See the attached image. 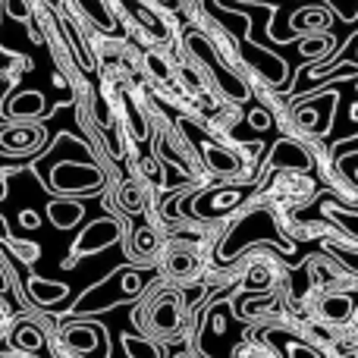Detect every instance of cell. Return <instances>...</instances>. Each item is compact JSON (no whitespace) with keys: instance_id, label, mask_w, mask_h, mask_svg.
<instances>
[{"instance_id":"cell-1","label":"cell","mask_w":358,"mask_h":358,"mask_svg":"<svg viewBox=\"0 0 358 358\" xmlns=\"http://www.w3.org/2000/svg\"><path fill=\"white\" fill-rule=\"evenodd\" d=\"M185 48L192 50V54L198 57V60L208 66V73L214 76V82H217V88H220L223 94H227L229 101H245L248 98V88H245V82L242 79H236L233 76V69H227L223 66V60L217 57V48L208 41V38L201 35V31H189L185 35Z\"/></svg>"},{"instance_id":"cell-2","label":"cell","mask_w":358,"mask_h":358,"mask_svg":"<svg viewBox=\"0 0 358 358\" xmlns=\"http://www.w3.org/2000/svg\"><path fill=\"white\" fill-rule=\"evenodd\" d=\"M101 182H104L101 170L88 167V164H73V161L57 164L54 173H50V185L60 192H94L101 189Z\"/></svg>"},{"instance_id":"cell-3","label":"cell","mask_w":358,"mask_h":358,"mask_svg":"<svg viewBox=\"0 0 358 358\" xmlns=\"http://www.w3.org/2000/svg\"><path fill=\"white\" fill-rule=\"evenodd\" d=\"M145 327H148V334L164 336V340L179 334V299L173 292H161V296L151 299Z\"/></svg>"},{"instance_id":"cell-4","label":"cell","mask_w":358,"mask_h":358,"mask_svg":"<svg viewBox=\"0 0 358 358\" xmlns=\"http://www.w3.org/2000/svg\"><path fill=\"white\" fill-rule=\"evenodd\" d=\"M271 229H273L271 217H267L264 210H252V214L242 217V220L236 223L233 229H229L227 242H223V248H220V258H233L236 248L248 245V242H255V239H264Z\"/></svg>"},{"instance_id":"cell-5","label":"cell","mask_w":358,"mask_h":358,"mask_svg":"<svg viewBox=\"0 0 358 358\" xmlns=\"http://www.w3.org/2000/svg\"><path fill=\"white\" fill-rule=\"evenodd\" d=\"M242 204V189H210V192H201L195 198V214L201 220H214V217H223L229 214L233 208Z\"/></svg>"},{"instance_id":"cell-6","label":"cell","mask_w":358,"mask_h":358,"mask_svg":"<svg viewBox=\"0 0 358 358\" xmlns=\"http://www.w3.org/2000/svg\"><path fill=\"white\" fill-rule=\"evenodd\" d=\"M120 239V227L113 220H98V223H92V227L82 233V239L76 242V255H82V252H98V248H104V245H110V242H117Z\"/></svg>"},{"instance_id":"cell-7","label":"cell","mask_w":358,"mask_h":358,"mask_svg":"<svg viewBox=\"0 0 358 358\" xmlns=\"http://www.w3.org/2000/svg\"><path fill=\"white\" fill-rule=\"evenodd\" d=\"M41 138H44L41 126H13V129L0 132V145H3L6 151H13V155L38 148V145H41Z\"/></svg>"},{"instance_id":"cell-8","label":"cell","mask_w":358,"mask_h":358,"mask_svg":"<svg viewBox=\"0 0 358 358\" xmlns=\"http://www.w3.org/2000/svg\"><path fill=\"white\" fill-rule=\"evenodd\" d=\"M271 164L289 170V173H296V170H311V157L305 155V148L296 142H280L271 155Z\"/></svg>"},{"instance_id":"cell-9","label":"cell","mask_w":358,"mask_h":358,"mask_svg":"<svg viewBox=\"0 0 358 358\" xmlns=\"http://www.w3.org/2000/svg\"><path fill=\"white\" fill-rule=\"evenodd\" d=\"M204 151V164H208L214 173H223V176H233L239 173V157L233 155V151H227L223 145H214V142H204L201 145Z\"/></svg>"},{"instance_id":"cell-10","label":"cell","mask_w":358,"mask_h":358,"mask_svg":"<svg viewBox=\"0 0 358 358\" xmlns=\"http://www.w3.org/2000/svg\"><path fill=\"white\" fill-rule=\"evenodd\" d=\"M98 330L101 327H94V324H73V327L63 330V340L76 352H94L98 349Z\"/></svg>"},{"instance_id":"cell-11","label":"cell","mask_w":358,"mask_h":358,"mask_svg":"<svg viewBox=\"0 0 358 358\" xmlns=\"http://www.w3.org/2000/svg\"><path fill=\"white\" fill-rule=\"evenodd\" d=\"M117 204L126 210V214H142L145 204H148V192L138 179H126L117 192Z\"/></svg>"},{"instance_id":"cell-12","label":"cell","mask_w":358,"mask_h":358,"mask_svg":"<svg viewBox=\"0 0 358 358\" xmlns=\"http://www.w3.org/2000/svg\"><path fill=\"white\" fill-rule=\"evenodd\" d=\"M296 123L308 132H317L324 136L327 132V123H330V107H321V104H302L296 110Z\"/></svg>"},{"instance_id":"cell-13","label":"cell","mask_w":358,"mask_h":358,"mask_svg":"<svg viewBox=\"0 0 358 358\" xmlns=\"http://www.w3.org/2000/svg\"><path fill=\"white\" fill-rule=\"evenodd\" d=\"M129 248H132V255H136V258H151V255H157V248H161V239H157V233L151 227L132 229Z\"/></svg>"},{"instance_id":"cell-14","label":"cell","mask_w":358,"mask_h":358,"mask_svg":"<svg viewBox=\"0 0 358 358\" xmlns=\"http://www.w3.org/2000/svg\"><path fill=\"white\" fill-rule=\"evenodd\" d=\"M13 346L22 349V352H38V349L44 346V334L35 327V324H19L16 330H13Z\"/></svg>"},{"instance_id":"cell-15","label":"cell","mask_w":358,"mask_h":358,"mask_svg":"<svg viewBox=\"0 0 358 358\" xmlns=\"http://www.w3.org/2000/svg\"><path fill=\"white\" fill-rule=\"evenodd\" d=\"M48 214H50V220H54V227L69 229L73 223H79L82 204H76V201H54V204L48 208Z\"/></svg>"},{"instance_id":"cell-16","label":"cell","mask_w":358,"mask_h":358,"mask_svg":"<svg viewBox=\"0 0 358 358\" xmlns=\"http://www.w3.org/2000/svg\"><path fill=\"white\" fill-rule=\"evenodd\" d=\"M167 271L173 273V277H179V280H189L192 273L198 271V255H195V252H189V248H179V252L170 255Z\"/></svg>"},{"instance_id":"cell-17","label":"cell","mask_w":358,"mask_h":358,"mask_svg":"<svg viewBox=\"0 0 358 358\" xmlns=\"http://www.w3.org/2000/svg\"><path fill=\"white\" fill-rule=\"evenodd\" d=\"M255 66L264 69V79L271 82H283L286 76V63L277 54H271V50H255Z\"/></svg>"},{"instance_id":"cell-18","label":"cell","mask_w":358,"mask_h":358,"mask_svg":"<svg viewBox=\"0 0 358 358\" xmlns=\"http://www.w3.org/2000/svg\"><path fill=\"white\" fill-rule=\"evenodd\" d=\"M321 315L327 317V321H346V317L352 315V299L349 296H327L321 302Z\"/></svg>"},{"instance_id":"cell-19","label":"cell","mask_w":358,"mask_h":358,"mask_svg":"<svg viewBox=\"0 0 358 358\" xmlns=\"http://www.w3.org/2000/svg\"><path fill=\"white\" fill-rule=\"evenodd\" d=\"M29 289H31V296L38 299V305H50V302H57V299H63V296L69 292L66 286H60V283H57V286H48L41 277H31Z\"/></svg>"},{"instance_id":"cell-20","label":"cell","mask_w":358,"mask_h":358,"mask_svg":"<svg viewBox=\"0 0 358 358\" xmlns=\"http://www.w3.org/2000/svg\"><path fill=\"white\" fill-rule=\"evenodd\" d=\"M44 110V98L38 92H29L22 98H16V107H10L13 117H35V113Z\"/></svg>"},{"instance_id":"cell-21","label":"cell","mask_w":358,"mask_h":358,"mask_svg":"<svg viewBox=\"0 0 358 358\" xmlns=\"http://www.w3.org/2000/svg\"><path fill=\"white\" fill-rule=\"evenodd\" d=\"M336 167H340V173L349 179V182L358 189V151H349V155H340L336 157Z\"/></svg>"},{"instance_id":"cell-22","label":"cell","mask_w":358,"mask_h":358,"mask_svg":"<svg viewBox=\"0 0 358 358\" xmlns=\"http://www.w3.org/2000/svg\"><path fill=\"white\" fill-rule=\"evenodd\" d=\"M327 22H330V16H327V13H317V10H302L296 19H292V25H296V29H305V25L327 29Z\"/></svg>"},{"instance_id":"cell-23","label":"cell","mask_w":358,"mask_h":358,"mask_svg":"<svg viewBox=\"0 0 358 358\" xmlns=\"http://www.w3.org/2000/svg\"><path fill=\"white\" fill-rule=\"evenodd\" d=\"M273 273H271V267H264V264H258V267H255V271L252 273H248V289H267V286H271L273 283Z\"/></svg>"},{"instance_id":"cell-24","label":"cell","mask_w":358,"mask_h":358,"mask_svg":"<svg viewBox=\"0 0 358 358\" xmlns=\"http://www.w3.org/2000/svg\"><path fill=\"white\" fill-rule=\"evenodd\" d=\"M126 349H129V358H157V349L145 340H136V336L126 340Z\"/></svg>"},{"instance_id":"cell-25","label":"cell","mask_w":358,"mask_h":358,"mask_svg":"<svg viewBox=\"0 0 358 358\" xmlns=\"http://www.w3.org/2000/svg\"><path fill=\"white\" fill-rule=\"evenodd\" d=\"M233 358H273V352L267 346H236Z\"/></svg>"},{"instance_id":"cell-26","label":"cell","mask_w":358,"mask_h":358,"mask_svg":"<svg viewBox=\"0 0 358 358\" xmlns=\"http://www.w3.org/2000/svg\"><path fill=\"white\" fill-rule=\"evenodd\" d=\"M286 349H289V358H324L317 349H311V346H305V343H286Z\"/></svg>"},{"instance_id":"cell-27","label":"cell","mask_w":358,"mask_h":358,"mask_svg":"<svg viewBox=\"0 0 358 358\" xmlns=\"http://www.w3.org/2000/svg\"><path fill=\"white\" fill-rule=\"evenodd\" d=\"M148 69L157 76V79H164V82L170 79V66H167V63H161V57H157V54H148Z\"/></svg>"},{"instance_id":"cell-28","label":"cell","mask_w":358,"mask_h":358,"mask_svg":"<svg viewBox=\"0 0 358 358\" xmlns=\"http://www.w3.org/2000/svg\"><path fill=\"white\" fill-rule=\"evenodd\" d=\"M6 13H10L13 19H29V6H25L22 0H6Z\"/></svg>"},{"instance_id":"cell-29","label":"cell","mask_w":358,"mask_h":358,"mask_svg":"<svg viewBox=\"0 0 358 358\" xmlns=\"http://www.w3.org/2000/svg\"><path fill=\"white\" fill-rule=\"evenodd\" d=\"M343 223V229H349L352 236H358V214H334Z\"/></svg>"},{"instance_id":"cell-30","label":"cell","mask_w":358,"mask_h":358,"mask_svg":"<svg viewBox=\"0 0 358 358\" xmlns=\"http://www.w3.org/2000/svg\"><path fill=\"white\" fill-rule=\"evenodd\" d=\"M252 123L258 126V129H264V126H267V117H264V113H252Z\"/></svg>"},{"instance_id":"cell-31","label":"cell","mask_w":358,"mask_h":358,"mask_svg":"<svg viewBox=\"0 0 358 358\" xmlns=\"http://www.w3.org/2000/svg\"><path fill=\"white\" fill-rule=\"evenodd\" d=\"M22 223H25V227H35V223H38V217H35V214H29V210H25V214H22Z\"/></svg>"},{"instance_id":"cell-32","label":"cell","mask_w":358,"mask_h":358,"mask_svg":"<svg viewBox=\"0 0 358 358\" xmlns=\"http://www.w3.org/2000/svg\"><path fill=\"white\" fill-rule=\"evenodd\" d=\"M6 233V223H3V217H0V236H3Z\"/></svg>"},{"instance_id":"cell-33","label":"cell","mask_w":358,"mask_h":358,"mask_svg":"<svg viewBox=\"0 0 358 358\" xmlns=\"http://www.w3.org/2000/svg\"><path fill=\"white\" fill-rule=\"evenodd\" d=\"M167 3H170V0H167Z\"/></svg>"},{"instance_id":"cell-34","label":"cell","mask_w":358,"mask_h":358,"mask_svg":"<svg viewBox=\"0 0 358 358\" xmlns=\"http://www.w3.org/2000/svg\"><path fill=\"white\" fill-rule=\"evenodd\" d=\"M182 358H185V355H182Z\"/></svg>"}]
</instances>
